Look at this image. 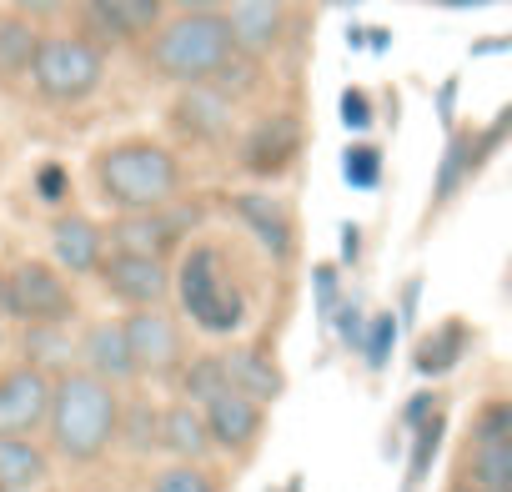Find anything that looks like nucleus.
<instances>
[{"label": "nucleus", "mask_w": 512, "mask_h": 492, "mask_svg": "<svg viewBox=\"0 0 512 492\" xmlns=\"http://www.w3.org/2000/svg\"><path fill=\"white\" fill-rule=\"evenodd\" d=\"M442 432H447L442 412H432V417H422V422L412 427V457H407V492H417V487L427 482V472H432V457H437V447H442Z\"/></svg>", "instance_id": "26"}, {"label": "nucleus", "mask_w": 512, "mask_h": 492, "mask_svg": "<svg viewBox=\"0 0 512 492\" xmlns=\"http://www.w3.org/2000/svg\"><path fill=\"white\" fill-rule=\"evenodd\" d=\"M96 277L126 307H156L171 292V272L161 267V257H141V252H111V257H101Z\"/></svg>", "instance_id": "8"}, {"label": "nucleus", "mask_w": 512, "mask_h": 492, "mask_svg": "<svg viewBox=\"0 0 512 492\" xmlns=\"http://www.w3.org/2000/svg\"><path fill=\"white\" fill-rule=\"evenodd\" d=\"M462 472L477 492H497V487H512V437H497V442H472L467 457H462Z\"/></svg>", "instance_id": "22"}, {"label": "nucleus", "mask_w": 512, "mask_h": 492, "mask_svg": "<svg viewBox=\"0 0 512 492\" xmlns=\"http://www.w3.org/2000/svg\"><path fill=\"white\" fill-rule=\"evenodd\" d=\"M417 302H422V277H407V282H402V307H397V322H402V327L417 322Z\"/></svg>", "instance_id": "40"}, {"label": "nucleus", "mask_w": 512, "mask_h": 492, "mask_svg": "<svg viewBox=\"0 0 512 492\" xmlns=\"http://www.w3.org/2000/svg\"><path fill=\"white\" fill-rule=\"evenodd\" d=\"M0 312L21 317L26 327L31 322H56L66 327L76 317V297L66 287V277L46 262H21L6 282H0Z\"/></svg>", "instance_id": "6"}, {"label": "nucleus", "mask_w": 512, "mask_h": 492, "mask_svg": "<svg viewBox=\"0 0 512 492\" xmlns=\"http://www.w3.org/2000/svg\"><path fill=\"white\" fill-rule=\"evenodd\" d=\"M397 332H402V322H397L392 312H377V317L367 322V342H362V362H367V372H387L392 347H397Z\"/></svg>", "instance_id": "28"}, {"label": "nucleus", "mask_w": 512, "mask_h": 492, "mask_svg": "<svg viewBox=\"0 0 512 492\" xmlns=\"http://www.w3.org/2000/svg\"><path fill=\"white\" fill-rule=\"evenodd\" d=\"M36 196H41L46 206H61V201L71 196V171H66L61 161H41V166H36Z\"/></svg>", "instance_id": "37"}, {"label": "nucleus", "mask_w": 512, "mask_h": 492, "mask_svg": "<svg viewBox=\"0 0 512 492\" xmlns=\"http://www.w3.org/2000/svg\"><path fill=\"white\" fill-rule=\"evenodd\" d=\"M41 51V36L31 26V16H0V81H16L31 76V61Z\"/></svg>", "instance_id": "23"}, {"label": "nucleus", "mask_w": 512, "mask_h": 492, "mask_svg": "<svg viewBox=\"0 0 512 492\" xmlns=\"http://www.w3.org/2000/svg\"><path fill=\"white\" fill-rule=\"evenodd\" d=\"M221 387H231L226 357H221V352H216V357H196V362L181 372V392H186V402H196V407H206Z\"/></svg>", "instance_id": "27"}, {"label": "nucleus", "mask_w": 512, "mask_h": 492, "mask_svg": "<svg viewBox=\"0 0 512 492\" xmlns=\"http://www.w3.org/2000/svg\"><path fill=\"white\" fill-rule=\"evenodd\" d=\"M282 492H302V482H287V487H282Z\"/></svg>", "instance_id": "49"}, {"label": "nucleus", "mask_w": 512, "mask_h": 492, "mask_svg": "<svg viewBox=\"0 0 512 492\" xmlns=\"http://www.w3.org/2000/svg\"><path fill=\"white\" fill-rule=\"evenodd\" d=\"M231 211L246 221V231L262 241V252L272 262H292V252H297L292 216H287V206L272 191H241V196H231Z\"/></svg>", "instance_id": "13"}, {"label": "nucleus", "mask_w": 512, "mask_h": 492, "mask_svg": "<svg viewBox=\"0 0 512 492\" xmlns=\"http://www.w3.org/2000/svg\"><path fill=\"white\" fill-rule=\"evenodd\" d=\"M181 241V221L156 206V211H121V221L111 226V246L116 252H141V257H166Z\"/></svg>", "instance_id": "16"}, {"label": "nucleus", "mask_w": 512, "mask_h": 492, "mask_svg": "<svg viewBox=\"0 0 512 492\" xmlns=\"http://www.w3.org/2000/svg\"><path fill=\"white\" fill-rule=\"evenodd\" d=\"M126 337H131V352H136V372L171 377L186 362V347H181L176 322L166 312H156V307H136L126 317Z\"/></svg>", "instance_id": "9"}, {"label": "nucleus", "mask_w": 512, "mask_h": 492, "mask_svg": "<svg viewBox=\"0 0 512 492\" xmlns=\"http://www.w3.org/2000/svg\"><path fill=\"white\" fill-rule=\"evenodd\" d=\"M81 357L96 377L106 382H131L136 377V352H131V337H126V322H96L81 342Z\"/></svg>", "instance_id": "18"}, {"label": "nucleus", "mask_w": 512, "mask_h": 492, "mask_svg": "<svg viewBox=\"0 0 512 492\" xmlns=\"http://www.w3.org/2000/svg\"><path fill=\"white\" fill-rule=\"evenodd\" d=\"M497 492H512V487H497Z\"/></svg>", "instance_id": "51"}, {"label": "nucleus", "mask_w": 512, "mask_h": 492, "mask_svg": "<svg viewBox=\"0 0 512 492\" xmlns=\"http://www.w3.org/2000/svg\"><path fill=\"white\" fill-rule=\"evenodd\" d=\"M357 257H362V226L347 221L342 226V262H357Z\"/></svg>", "instance_id": "44"}, {"label": "nucleus", "mask_w": 512, "mask_h": 492, "mask_svg": "<svg viewBox=\"0 0 512 492\" xmlns=\"http://www.w3.org/2000/svg\"><path fill=\"white\" fill-rule=\"evenodd\" d=\"M121 432H126V447L131 452H151V447H161V412L151 402H136L121 417Z\"/></svg>", "instance_id": "31"}, {"label": "nucleus", "mask_w": 512, "mask_h": 492, "mask_svg": "<svg viewBox=\"0 0 512 492\" xmlns=\"http://www.w3.org/2000/svg\"><path fill=\"white\" fill-rule=\"evenodd\" d=\"M462 352H467V322H442V327H432V332L417 342L412 367L437 382V377H447V372L462 362Z\"/></svg>", "instance_id": "21"}, {"label": "nucleus", "mask_w": 512, "mask_h": 492, "mask_svg": "<svg viewBox=\"0 0 512 492\" xmlns=\"http://www.w3.org/2000/svg\"><path fill=\"white\" fill-rule=\"evenodd\" d=\"M452 106H457V76H447L442 81V91H437V121L452 131Z\"/></svg>", "instance_id": "42"}, {"label": "nucleus", "mask_w": 512, "mask_h": 492, "mask_svg": "<svg viewBox=\"0 0 512 492\" xmlns=\"http://www.w3.org/2000/svg\"><path fill=\"white\" fill-rule=\"evenodd\" d=\"M332 332H337V342H342V347L362 352V342H367V312H362V302H357V297H347V302L337 307Z\"/></svg>", "instance_id": "36"}, {"label": "nucleus", "mask_w": 512, "mask_h": 492, "mask_svg": "<svg viewBox=\"0 0 512 492\" xmlns=\"http://www.w3.org/2000/svg\"><path fill=\"white\" fill-rule=\"evenodd\" d=\"M347 46L362 51V46H367V26H347Z\"/></svg>", "instance_id": "48"}, {"label": "nucleus", "mask_w": 512, "mask_h": 492, "mask_svg": "<svg viewBox=\"0 0 512 492\" xmlns=\"http://www.w3.org/2000/svg\"><path fill=\"white\" fill-rule=\"evenodd\" d=\"M427 6H442V11H477V6H492V0H427Z\"/></svg>", "instance_id": "46"}, {"label": "nucleus", "mask_w": 512, "mask_h": 492, "mask_svg": "<svg viewBox=\"0 0 512 492\" xmlns=\"http://www.w3.org/2000/svg\"><path fill=\"white\" fill-rule=\"evenodd\" d=\"M507 136H512V106H502V111H497V121H492V126L477 136V166H482V161H487V156H492V151L507 141Z\"/></svg>", "instance_id": "39"}, {"label": "nucleus", "mask_w": 512, "mask_h": 492, "mask_svg": "<svg viewBox=\"0 0 512 492\" xmlns=\"http://www.w3.org/2000/svg\"><path fill=\"white\" fill-rule=\"evenodd\" d=\"M51 472V457L31 437H0V492H31Z\"/></svg>", "instance_id": "20"}, {"label": "nucleus", "mask_w": 512, "mask_h": 492, "mask_svg": "<svg viewBox=\"0 0 512 492\" xmlns=\"http://www.w3.org/2000/svg\"><path fill=\"white\" fill-rule=\"evenodd\" d=\"M387 46H392V31H382V26H367V51H377V56H382Z\"/></svg>", "instance_id": "45"}, {"label": "nucleus", "mask_w": 512, "mask_h": 492, "mask_svg": "<svg viewBox=\"0 0 512 492\" xmlns=\"http://www.w3.org/2000/svg\"><path fill=\"white\" fill-rule=\"evenodd\" d=\"M477 171V136L472 131H447V151H442V161H437V181H432V196L437 201H452L457 191H462V181Z\"/></svg>", "instance_id": "24"}, {"label": "nucleus", "mask_w": 512, "mask_h": 492, "mask_svg": "<svg viewBox=\"0 0 512 492\" xmlns=\"http://www.w3.org/2000/svg\"><path fill=\"white\" fill-rule=\"evenodd\" d=\"M231 96L216 86V81H191L181 96H176V106H171V121L191 136V141H216V136H226V126H231Z\"/></svg>", "instance_id": "15"}, {"label": "nucleus", "mask_w": 512, "mask_h": 492, "mask_svg": "<svg viewBox=\"0 0 512 492\" xmlns=\"http://www.w3.org/2000/svg\"><path fill=\"white\" fill-rule=\"evenodd\" d=\"M11 6H16L21 16H31V21H36V16H56V11L66 6V0H11Z\"/></svg>", "instance_id": "43"}, {"label": "nucleus", "mask_w": 512, "mask_h": 492, "mask_svg": "<svg viewBox=\"0 0 512 492\" xmlns=\"http://www.w3.org/2000/svg\"><path fill=\"white\" fill-rule=\"evenodd\" d=\"M236 51L231 41V26L221 11H181L176 21H161L156 36H151V71L166 76V81H211L226 56Z\"/></svg>", "instance_id": "3"}, {"label": "nucleus", "mask_w": 512, "mask_h": 492, "mask_svg": "<svg viewBox=\"0 0 512 492\" xmlns=\"http://www.w3.org/2000/svg\"><path fill=\"white\" fill-rule=\"evenodd\" d=\"M151 492H216V477L206 467H196V457H181L176 467L156 472Z\"/></svg>", "instance_id": "32"}, {"label": "nucleus", "mask_w": 512, "mask_h": 492, "mask_svg": "<svg viewBox=\"0 0 512 492\" xmlns=\"http://www.w3.org/2000/svg\"><path fill=\"white\" fill-rule=\"evenodd\" d=\"M171 0H81V21L96 41H136V36H151L161 26Z\"/></svg>", "instance_id": "10"}, {"label": "nucleus", "mask_w": 512, "mask_h": 492, "mask_svg": "<svg viewBox=\"0 0 512 492\" xmlns=\"http://www.w3.org/2000/svg\"><path fill=\"white\" fill-rule=\"evenodd\" d=\"M31 81L46 101L76 106L101 91L106 81V51L91 36H41V51L31 61Z\"/></svg>", "instance_id": "5"}, {"label": "nucleus", "mask_w": 512, "mask_h": 492, "mask_svg": "<svg viewBox=\"0 0 512 492\" xmlns=\"http://www.w3.org/2000/svg\"><path fill=\"white\" fill-rule=\"evenodd\" d=\"M66 352H71V342H66V332H61L56 322H31V332H26V362H36V367H61Z\"/></svg>", "instance_id": "30"}, {"label": "nucleus", "mask_w": 512, "mask_h": 492, "mask_svg": "<svg viewBox=\"0 0 512 492\" xmlns=\"http://www.w3.org/2000/svg\"><path fill=\"white\" fill-rule=\"evenodd\" d=\"M176 297H181V312H186L206 337H231V332L246 322V297H241L236 287H226L216 246H191V252L181 257Z\"/></svg>", "instance_id": "4"}, {"label": "nucleus", "mask_w": 512, "mask_h": 492, "mask_svg": "<svg viewBox=\"0 0 512 492\" xmlns=\"http://www.w3.org/2000/svg\"><path fill=\"white\" fill-rule=\"evenodd\" d=\"M181 186V166L156 141H121L96 156V191L116 211H156L171 206Z\"/></svg>", "instance_id": "2"}, {"label": "nucleus", "mask_w": 512, "mask_h": 492, "mask_svg": "<svg viewBox=\"0 0 512 492\" xmlns=\"http://www.w3.org/2000/svg\"><path fill=\"white\" fill-rule=\"evenodd\" d=\"M201 412H206L211 442L226 447V452H246L256 437H262V402H256L251 392H241V387H221Z\"/></svg>", "instance_id": "11"}, {"label": "nucleus", "mask_w": 512, "mask_h": 492, "mask_svg": "<svg viewBox=\"0 0 512 492\" xmlns=\"http://www.w3.org/2000/svg\"><path fill=\"white\" fill-rule=\"evenodd\" d=\"M221 357H226V377H231V387L251 392L256 402H277V397L287 392L282 367H277L262 347H231V352H221Z\"/></svg>", "instance_id": "19"}, {"label": "nucleus", "mask_w": 512, "mask_h": 492, "mask_svg": "<svg viewBox=\"0 0 512 492\" xmlns=\"http://www.w3.org/2000/svg\"><path fill=\"white\" fill-rule=\"evenodd\" d=\"M171 6H176V11H221L226 0H171Z\"/></svg>", "instance_id": "47"}, {"label": "nucleus", "mask_w": 512, "mask_h": 492, "mask_svg": "<svg viewBox=\"0 0 512 492\" xmlns=\"http://www.w3.org/2000/svg\"><path fill=\"white\" fill-rule=\"evenodd\" d=\"M226 26H231L236 51L262 61L267 51H277L287 31V6L282 0H226Z\"/></svg>", "instance_id": "14"}, {"label": "nucleus", "mask_w": 512, "mask_h": 492, "mask_svg": "<svg viewBox=\"0 0 512 492\" xmlns=\"http://www.w3.org/2000/svg\"><path fill=\"white\" fill-rule=\"evenodd\" d=\"M452 492H477V487H472V482H462V487H452Z\"/></svg>", "instance_id": "50"}, {"label": "nucleus", "mask_w": 512, "mask_h": 492, "mask_svg": "<svg viewBox=\"0 0 512 492\" xmlns=\"http://www.w3.org/2000/svg\"><path fill=\"white\" fill-rule=\"evenodd\" d=\"M432 412H437V392H417V397L402 407V422H407V427H417V422H422V417H432Z\"/></svg>", "instance_id": "41"}, {"label": "nucleus", "mask_w": 512, "mask_h": 492, "mask_svg": "<svg viewBox=\"0 0 512 492\" xmlns=\"http://www.w3.org/2000/svg\"><path fill=\"white\" fill-rule=\"evenodd\" d=\"M51 447L66 462H96L121 437V402L106 377L66 372L51 387Z\"/></svg>", "instance_id": "1"}, {"label": "nucleus", "mask_w": 512, "mask_h": 492, "mask_svg": "<svg viewBox=\"0 0 512 492\" xmlns=\"http://www.w3.org/2000/svg\"><path fill=\"white\" fill-rule=\"evenodd\" d=\"M497 437H512V397L487 402V407L472 417V442H497Z\"/></svg>", "instance_id": "35"}, {"label": "nucleus", "mask_w": 512, "mask_h": 492, "mask_svg": "<svg viewBox=\"0 0 512 492\" xmlns=\"http://www.w3.org/2000/svg\"><path fill=\"white\" fill-rule=\"evenodd\" d=\"M337 106H342V126H347V131H357V136H362V131L372 126V101H367V91H362V86H347Z\"/></svg>", "instance_id": "38"}, {"label": "nucleus", "mask_w": 512, "mask_h": 492, "mask_svg": "<svg viewBox=\"0 0 512 492\" xmlns=\"http://www.w3.org/2000/svg\"><path fill=\"white\" fill-rule=\"evenodd\" d=\"M312 287H317V322L332 327V317H337V307H342V277H337V267H332V262L312 267Z\"/></svg>", "instance_id": "34"}, {"label": "nucleus", "mask_w": 512, "mask_h": 492, "mask_svg": "<svg viewBox=\"0 0 512 492\" xmlns=\"http://www.w3.org/2000/svg\"><path fill=\"white\" fill-rule=\"evenodd\" d=\"M302 151V121L297 116H267L246 141H241V166L251 176H282Z\"/></svg>", "instance_id": "12"}, {"label": "nucleus", "mask_w": 512, "mask_h": 492, "mask_svg": "<svg viewBox=\"0 0 512 492\" xmlns=\"http://www.w3.org/2000/svg\"><path fill=\"white\" fill-rule=\"evenodd\" d=\"M342 176H347L352 191H377V181H382V151L367 146V141L347 146L342 151Z\"/></svg>", "instance_id": "29"}, {"label": "nucleus", "mask_w": 512, "mask_h": 492, "mask_svg": "<svg viewBox=\"0 0 512 492\" xmlns=\"http://www.w3.org/2000/svg\"><path fill=\"white\" fill-rule=\"evenodd\" d=\"M51 377L46 367L26 362V367H11L0 372V437H26L36 432L46 417H51Z\"/></svg>", "instance_id": "7"}, {"label": "nucleus", "mask_w": 512, "mask_h": 492, "mask_svg": "<svg viewBox=\"0 0 512 492\" xmlns=\"http://www.w3.org/2000/svg\"><path fill=\"white\" fill-rule=\"evenodd\" d=\"M211 81H216V86H221V91L236 101V96H246L256 81H262V71H256V56H246V51H231V56H226V66H221Z\"/></svg>", "instance_id": "33"}, {"label": "nucleus", "mask_w": 512, "mask_h": 492, "mask_svg": "<svg viewBox=\"0 0 512 492\" xmlns=\"http://www.w3.org/2000/svg\"><path fill=\"white\" fill-rule=\"evenodd\" d=\"M161 447L176 452V457H201L211 447V432H206V412H196V402H181L161 417Z\"/></svg>", "instance_id": "25"}, {"label": "nucleus", "mask_w": 512, "mask_h": 492, "mask_svg": "<svg viewBox=\"0 0 512 492\" xmlns=\"http://www.w3.org/2000/svg\"><path fill=\"white\" fill-rule=\"evenodd\" d=\"M51 257H56L61 272L91 277L101 267V257H106V231L96 221H86V216H61L51 226Z\"/></svg>", "instance_id": "17"}]
</instances>
